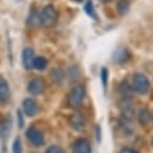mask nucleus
<instances>
[{"label": "nucleus", "instance_id": "f257e3e1", "mask_svg": "<svg viewBox=\"0 0 153 153\" xmlns=\"http://www.w3.org/2000/svg\"><path fill=\"white\" fill-rule=\"evenodd\" d=\"M131 88L137 94H147L151 90V82L145 74L135 73L131 80Z\"/></svg>", "mask_w": 153, "mask_h": 153}, {"label": "nucleus", "instance_id": "f03ea898", "mask_svg": "<svg viewBox=\"0 0 153 153\" xmlns=\"http://www.w3.org/2000/svg\"><path fill=\"white\" fill-rule=\"evenodd\" d=\"M86 97V88L82 85H76L72 87L68 93V105L72 109H78Z\"/></svg>", "mask_w": 153, "mask_h": 153}, {"label": "nucleus", "instance_id": "7ed1b4c3", "mask_svg": "<svg viewBox=\"0 0 153 153\" xmlns=\"http://www.w3.org/2000/svg\"><path fill=\"white\" fill-rule=\"evenodd\" d=\"M41 24L44 27H53L57 22V11L53 5H47L39 13Z\"/></svg>", "mask_w": 153, "mask_h": 153}, {"label": "nucleus", "instance_id": "20e7f679", "mask_svg": "<svg viewBox=\"0 0 153 153\" xmlns=\"http://www.w3.org/2000/svg\"><path fill=\"white\" fill-rule=\"evenodd\" d=\"M25 135H26L27 141H29L32 146L38 147V146L44 145V135H43V133H42L38 128H36L35 126L29 127V128L26 129Z\"/></svg>", "mask_w": 153, "mask_h": 153}, {"label": "nucleus", "instance_id": "39448f33", "mask_svg": "<svg viewBox=\"0 0 153 153\" xmlns=\"http://www.w3.org/2000/svg\"><path fill=\"white\" fill-rule=\"evenodd\" d=\"M72 153H92V146L88 139L79 137L72 145Z\"/></svg>", "mask_w": 153, "mask_h": 153}, {"label": "nucleus", "instance_id": "423d86ee", "mask_svg": "<svg viewBox=\"0 0 153 153\" xmlns=\"http://www.w3.org/2000/svg\"><path fill=\"white\" fill-rule=\"evenodd\" d=\"M22 108H23V112L27 116V117H33L36 116L38 112H39V105L38 103L32 99V98H25L23 100V104H22Z\"/></svg>", "mask_w": 153, "mask_h": 153}, {"label": "nucleus", "instance_id": "0eeeda50", "mask_svg": "<svg viewBox=\"0 0 153 153\" xmlns=\"http://www.w3.org/2000/svg\"><path fill=\"white\" fill-rule=\"evenodd\" d=\"M130 51L128 48L126 47H118L114 53H112V62L114 63H117V65H123L126 63L127 61H129L130 59Z\"/></svg>", "mask_w": 153, "mask_h": 153}, {"label": "nucleus", "instance_id": "6e6552de", "mask_svg": "<svg viewBox=\"0 0 153 153\" xmlns=\"http://www.w3.org/2000/svg\"><path fill=\"white\" fill-rule=\"evenodd\" d=\"M44 88H45V82L39 76L31 79L29 81V84H27V92L31 96H38V94H41L44 91Z\"/></svg>", "mask_w": 153, "mask_h": 153}, {"label": "nucleus", "instance_id": "1a4fd4ad", "mask_svg": "<svg viewBox=\"0 0 153 153\" xmlns=\"http://www.w3.org/2000/svg\"><path fill=\"white\" fill-rule=\"evenodd\" d=\"M69 124L72 127L73 130L75 131H82L84 128H85V124H86V118L80 112H74L69 116Z\"/></svg>", "mask_w": 153, "mask_h": 153}, {"label": "nucleus", "instance_id": "9d476101", "mask_svg": "<svg viewBox=\"0 0 153 153\" xmlns=\"http://www.w3.org/2000/svg\"><path fill=\"white\" fill-rule=\"evenodd\" d=\"M12 131V121L10 118H4L0 122V139L6 141Z\"/></svg>", "mask_w": 153, "mask_h": 153}, {"label": "nucleus", "instance_id": "9b49d317", "mask_svg": "<svg viewBox=\"0 0 153 153\" xmlns=\"http://www.w3.org/2000/svg\"><path fill=\"white\" fill-rule=\"evenodd\" d=\"M33 50L31 48H25L22 54V60H23V66L25 69H32V62H33Z\"/></svg>", "mask_w": 153, "mask_h": 153}, {"label": "nucleus", "instance_id": "f8f14e48", "mask_svg": "<svg viewBox=\"0 0 153 153\" xmlns=\"http://www.w3.org/2000/svg\"><path fill=\"white\" fill-rule=\"evenodd\" d=\"M11 97V91H10V86L8 82L6 81L5 78L0 76V102L1 103H6Z\"/></svg>", "mask_w": 153, "mask_h": 153}, {"label": "nucleus", "instance_id": "ddd939ff", "mask_svg": "<svg viewBox=\"0 0 153 153\" xmlns=\"http://www.w3.org/2000/svg\"><path fill=\"white\" fill-rule=\"evenodd\" d=\"M153 120V114L151 112L149 109H141L137 114V122L141 126H147L152 122Z\"/></svg>", "mask_w": 153, "mask_h": 153}, {"label": "nucleus", "instance_id": "4468645a", "mask_svg": "<svg viewBox=\"0 0 153 153\" xmlns=\"http://www.w3.org/2000/svg\"><path fill=\"white\" fill-rule=\"evenodd\" d=\"M48 66V61L45 57L43 56H36L33 57V62H32V68L38 69V71H43Z\"/></svg>", "mask_w": 153, "mask_h": 153}, {"label": "nucleus", "instance_id": "2eb2a0df", "mask_svg": "<svg viewBox=\"0 0 153 153\" xmlns=\"http://www.w3.org/2000/svg\"><path fill=\"white\" fill-rule=\"evenodd\" d=\"M51 79L56 85H61L65 79V73L61 68H54L51 71Z\"/></svg>", "mask_w": 153, "mask_h": 153}, {"label": "nucleus", "instance_id": "dca6fc26", "mask_svg": "<svg viewBox=\"0 0 153 153\" xmlns=\"http://www.w3.org/2000/svg\"><path fill=\"white\" fill-rule=\"evenodd\" d=\"M120 92H121L122 98H129V99H131L133 88H131V86H130L128 82L123 81V82L120 85Z\"/></svg>", "mask_w": 153, "mask_h": 153}, {"label": "nucleus", "instance_id": "f3484780", "mask_svg": "<svg viewBox=\"0 0 153 153\" xmlns=\"http://www.w3.org/2000/svg\"><path fill=\"white\" fill-rule=\"evenodd\" d=\"M39 24H41L39 13H37V12L33 11V12L29 16V18H27V25L31 26V27H36V26H38Z\"/></svg>", "mask_w": 153, "mask_h": 153}, {"label": "nucleus", "instance_id": "a211bd4d", "mask_svg": "<svg viewBox=\"0 0 153 153\" xmlns=\"http://www.w3.org/2000/svg\"><path fill=\"white\" fill-rule=\"evenodd\" d=\"M129 7H130L129 0H120V1L117 2V11H118V13L122 14V16L128 12Z\"/></svg>", "mask_w": 153, "mask_h": 153}, {"label": "nucleus", "instance_id": "6ab92c4d", "mask_svg": "<svg viewBox=\"0 0 153 153\" xmlns=\"http://www.w3.org/2000/svg\"><path fill=\"white\" fill-rule=\"evenodd\" d=\"M108 80H109V71H108L106 67H102V69H100V81H102V86H103L104 91H106Z\"/></svg>", "mask_w": 153, "mask_h": 153}, {"label": "nucleus", "instance_id": "aec40b11", "mask_svg": "<svg viewBox=\"0 0 153 153\" xmlns=\"http://www.w3.org/2000/svg\"><path fill=\"white\" fill-rule=\"evenodd\" d=\"M12 153H23V145L19 136H17L12 142Z\"/></svg>", "mask_w": 153, "mask_h": 153}, {"label": "nucleus", "instance_id": "412c9836", "mask_svg": "<svg viewBox=\"0 0 153 153\" xmlns=\"http://www.w3.org/2000/svg\"><path fill=\"white\" fill-rule=\"evenodd\" d=\"M94 137H96V141L98 143L102 142V139H103V131H102V127L100 124H96L94 126Z\"/></svg>", "mask_w": 153, "mask_h": 153}, {"label": "nucleus", "instance_id": "4be33fe9", "mask_svg": "<svg viewBox=\"0 0 153 153\" xmlns=\"http://www.w3.org/2000/svg\"><path fill=\"white\" fill-rule=\"evenodd\" d=\"M45 153H65V151L57 145H51L45 149Z\"/></svg>", "mask_w": 153, "mask_h": 153}, {"label": "nucleus", "instance_id": "5701e85b", "mask_svg": "<svg viewBox=\"0 0 153 153\" xmlns=\"http://www.w3.org/2000/svg\"><path fill=\"white\" fill-rule=\"evenodd\" d=\"M85 12L87 16L90 17H94V11H93V5H92V1L91 0H87L86 5H85Z\"/></svg>", "mask_w": 153, "mask_h": 153}, {"label": "nucleus", "instance_id": "b1692460", "mask_svg": "<svg viewBox=\"0 0 153 153\" xmlns=\"http://www.w3.org/2000/svg\"><path fill=\"white\" fill-rule=\"evenodd\" d=\"M17 121H18V127L23 128L24 127V116H23V111L20 109L17 110Z\"/></svg>", "mask_w": 153, "mask_h": 153}, {"label": "nucleus", "instance_id": "393cba45", "mask_svg": "<svg viewBox=\"0 0 153 153\" xmlns=\"http://www.w3.org/2000/svg\"><path fill=\"white\" fill-rule=\"evenodd\" d=\"M118 153H140V152L131 147H123V148H121V151Z\"/></svg>", "mask_w": 153, "mask_h": 153}, {"label": "nucleus", "instance_id": "a878e982", "mask_svg": "<svg viewBox=\"0 0 153 153\" xmlns=\"http://www.w3.org/2000/svg\"><path fill=\"white\" fill-rule=\"evenodd\" d=\"M151 145H152V147H153V136H152V139H151Z\"/></svg>", "mask_w": 153, "mask_h": 153}, {"label": "nucleus", "instance_id": "bb28decb", "mask_svg": "<svg viewBox=\"0 0 153 153\" xmlns=\"http://www.w3.org/2000/svg\"><path fill=\"white\" fill-rule=\"evenodd\" d=\"M100 1H103V2H106V1H110V0H100Z\"/></svg>", "mask_w": 153, "mask_h": 153}, {"label": "nucleus", "instance_id": "cd10ccee", "mask_svg": "<svg viewBox=\"0 0 153 153\" xmlns=\"http://www.w3.org/2000/svg\"><path fill=\"white\" fill-rule=\"evenodd\" d=\"M31 153H35V152H31Z\"/></svg>", "mask_w": 153, "mask_h": 153}, {"label": "nucleus", "instance_id": "c85d7f7f", "mask_svg": "<svg viewBox=\"0 0 153 153\" xmlns=\"http://www.w3.org/2000/svg\"><path fill=\"white\" fill-rule=\"evenodd\" d=\"M152 121H153V120H152Z\"/></svg>", "mask_w": 153, "mask_h": 153}]
</instances>
